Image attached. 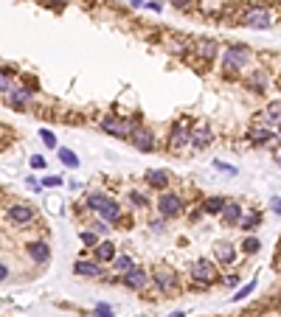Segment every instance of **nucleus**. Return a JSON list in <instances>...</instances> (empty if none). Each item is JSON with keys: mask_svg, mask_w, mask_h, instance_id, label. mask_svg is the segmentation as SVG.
I'll list each match as a JSON object with an SVG mask.
<instances>
[{"mask_svg": "<svg viewBox=\"0 0 281 317\" xmlns=\"http://www.w3.org/2000/svg\"><path fill=\"white\" fill-rule=\"evenodd\" d=\"M273 23H276V14H273L270 9L253 6V9H247L245 14H242V23H239V26L253 28V31H267V28H273Z\"/></svg>", "mask_w": 281, "mask_h": 317, "instance_id": "obj_1", "label": "nucleus"}, {"mask_svg": "<svg viewBox=\"0 0 281 317\" xmlns=\"http://www.w3.org/2000/svg\"><path fill=\"white\" fill-rule=\"evenodd\" d=\"M247 59H250V48L247 45H231L225 51V56H222V68L242 70V68H247Z\"/></svg>", "mask_w": 281, "mask_h": 317, "instance_id": "obj_2", "label": "nucleus"}, {"mask_svg": "<svg viewBox=\"0 0 281 317\" xmlns=\"http://www.w3.org/2000/svg\"><path fill=\"white\" fill-rule=\"evenodd\" d=\"M101 129H104L107 135H115V137H132V121L115 118V115L101 118Z\"/></svg>", "mask_w": 281, "mask_h": 317, "instance_id": "obj_3", "label": "nucleus"}, {"mask_svg": "<svg viewBox=\"0 0 281 317\" xmlns=\"http://www.w3.org/2000/svg\"><path fill=\"white\" fill-rule=\"evenodd\" d=\"M177 283H180V278H177L175 270H169V267L155 270V286H158V292H175Z\"/></svg>", "mask_w": 281, "mask_h": 317, "instance_id": "obj_4", "label": "nucleus"}, {"mask_svg": "<svg viewBox=\"0 0 281 317\" xmlns=\"http://www.w3.org/2000/svg\"><path fill=\"white\" fill-rule=\"evenodd\" d=\"M191 275H194V281H202V283H214V281H217V270H214V264H211L208 258L194 261Z\"/></svg>", "mask_w": 281, "mask_h": 317, "instance_id": "obj_5", "label": "nucleus"}, {"mask_svg": "<svg viewBox=\"0 0 281 317\" xmlns=\"http://www.w3.org/2000/svg\"><path fill=\"white\" fill-rule=\"evenodd\" d=\"M158 211H160V216L172 219V216H177L183 211V202H180V197H175V194H163V197L158 199Z\"/></svg>", "mask_w": 281, "mask_h": 317, "instance_id": "obj_6", "label": "nucleus"}, {"mask_svg": "<svg viewBox=\"0 0 281 317\" xmlns=\"http://www.w3.org/2000/svg\"><path fill=\"white\" fill-rule=\"evenodd\" d=\"M191 143V132H188V127L186 124H175V129H172V137H169V149L172 152H180L183 146Z\"/></svg>", "mask_w": 281, "mask_h": 317, "instance_id": "obj_7", "label": "nucleus"}, {"mask_svg": "<svg viewBox=\"0 0 281 317\" xmlns=\"http://www.w3.org/2000/svg\"><path fill=\"white\" fill-rule=\"evenodd\" d=\"M9 219L14 225H31L34 222V208L31 205H11L9 208Z\"/></svg>", "mask_w": 281, "mask_h": 317, "instance_id": "obj_8", "label": "nucleus"}, {"mask_svg": "<svg viewBox=\"0 0 281 317\" xmlns=\"http://www.w3.org/2000/svg\"><path fill=\"white\" fill-rule=\"evenodd\" d=\"M130 140L135 143V149H140V152H152V149H155V135H152L149 129H135Z\"/></svg>", "mask_w": 281, "mask_h": 317, "instance_id": "obj_9", "label": "nucleus"}, {"mask_svg": "<svg viewBox=\"0 0 281 317\" xmlns=\"http://www.w3.org/2000/svg\"><path fill=\"white\" fill-rule=\"evenodd\" d=\"M124 283H127L130 289H143V286H146V272H143L140 267H130V270L124 272Z\"/></svg>", "mask_w": 281, "mask_h": 317, "instance_id": "obj_10", "label": "nucleus"}, {"mask_svg": "<svg viewBox=\"0 0 281 317\" xmlns=\"http://www.w3.org/2000/svg\"><path fill=\"white\" fill-rule=\"evenodd\" d=\"M250 140H253L256 146H264V143H270V140H276V132H273L270 124H267V127H253L250 129Z\"/></svg>", "mask_w": 281, "mask_h": 317, "instance_id": "obj_11", "label": "nucleus"}, {"mask_svg": "<svg viewBox=\"0 0 281 317\" xmlns=\"http://www.w3.org/2000/svg\"><path fill=\"white\" fill-rule=\"evenodd\" d=\"M26 250H28V256L34 258L37 264H45V261L51 258V250H48V244H45V241H31Z\"/></svg>", "mask_w": 281, "mask_h": 317, "instance_id": "obj_12", "label": "nucleus"}, {"mask_svg": "<svg viewBox=\"0 0 281 317\" xmlns=\"http://www.w3.org/2000/svg\"><path fill=\"white\" fill-rule=\"evenodd\" d=\"M222 222L231 225V227L242 222V208H239V202H228V205L222 208Z\"/></svg>", "mask_w": 281, "mask_h": 317, "instance_id": "obj_13", "label": "nucleus"}, {"mask_svg": "<svg viewBox=\"0 0 281 317\" xmlns=\"http://www.w3.org/2000/svg\"><path fill=\"white\" fill-rule=\"evenodd\" d=\"M96 261L98 264H107V261H110V264H113V258H115V247H113V241H98L96 247Z\"/></svg>", "mask_w": 281, "mask_h": 317, "instance_id": "obj_14", "label": "nucleus"}, {"mask_svg": "<svg viewBox=\"0 0 281 317\" xmlns=\"http://www.w3.org/2000/svg\"><path fill=\"white\" fill-rule=\"evenodd\" d=\"M73 272L82 275V278H98V275H101V270H98V261H76Z\"/></svg>", "mask_w": 281, "mask_h": 317, "instance_id": "obj_15", "label": "nucleus"}, {"mask_svg": "<svg viewBox=\"0 0 281 317\" xmlns=\"http://www.w3.org/2000/svg\"><path fill=\"white\" fill-rule=\"evenodd\" d=\"M214 256H217L220 264H231V261L236 258V250H234V244H228V241H220V244L214 247Z\"/></svg>", "mask_w": 281, "mask_h": 317, "instance_id": "obj_16", "label": "nucleus"}, {"mask_svg": "<svg viewBox=\"0 0 281 317\" xmlns=\"http://www.w3.org/2000/svg\"><path fill=\"white\" fill-rule=\"evenodd\" d=\"M262 118L270 124V127H281V101H273L270 107H264Z\"/></svg>", "mask_w": 281, "mask_h": 317, "instance_id": "obj_17", "label": "nucleus"}, {"mask_svg": "<svg viewBox=\"0 0 281 317\" xmlns=\"http://www.w3.org/2000/svg\"><path fill=\"white\" fill-rule=\"evenodd\" d=\"M211 143V129L208 127H200L191 132V146L194 149H205V146Z\"/></svg>", "mask_w": 281, "mask_h": 317, "instance_id": "obj_18", "label": "nucleus"}, {"mask_svg": "<svg viewBox=\"0 0 281 317\" xmlns=\"http://www.w3.org/2000/svg\"><path fill=\"white\" fill-rule=\"evenodd\" d=\"M146 182H149L152 188H166V185H169V174L166 172H158V169H149V172H146Z\"/></svg>", "mask_w": 281, "mask_h": 317, "instance_id": "obj_19", "label": "nucleus"}, {"mask_svg": "<svg viewBox=\"0 0 281 317\" xmlns=\"http://www.w3.org/2000/svg\"><path fill=\"white\" fill-rule=\"evenodd\" d=\"M98 214L104 216L107 222H115V219L121 216V208H118V202H113V199H104V205L98 208Z\"/></svg>", "mask_w": 281, "mask_h": 317, "instance_id": "obj_20", "label": "nucleus"}, {"mask_svg": "<svg viewBox=\"0 0 281 317\" xmlns=\"http://www.w3.org/2000/svg\"><path fill=\"white\" fill-rule=\"evenodd\" d=\"M197 53H200L202 59H214V56H217V43H211V40H202V43L197 45Z\"/></svg>", "mask_w": 281, "mask_h": 317, "instance_id": "obj_21", "label": "nucleus"}, {"mask_svg": "<svg viewBox=\"0 0 281 317\" xmlns=\"http://www.w3.org/2000/svg\"><path fill=\"white\" fill-rule=\"evenodd\" d=\"M9 101L14 104V107H26V104L31 101V93H28V90H11Z\"/></svg>", "mask_w": 281, "mask_h": 317, "instance_id": "obj_22", "label": "nucleus"}, {"mask_svg": "<svg viewBox=\"0 0 281 317\" xmlns=\"http://www.w3.org/2000/svg\"><path fill=\"white\" fill-rule=\"evenodd\" d=\"M56 152H59V160L68 166V169H79V157L70 152V149H56Z\"/></svg>", "mask_w": 281, "mask_h": 317, "instance_id": "obj_23", "label": "nucleus"}, {"mask_svg": "<svg viewBox=\"0 0 281 317\" xmlns=\"http://www.w3.org/2000/svg\"><path fill=\"white\" fill-rule=\"evenodd\" d=\"M259 222H262V214H247V216H242V222H239V227H245V230H256L259 227Z\"/></svg>", "mask_w": 281, "mask_h": 317, "instance_id": "obj_24", "label": "nucleus"}, {"mask_svg": "<svg viewBox=\"0 0 281 317\" xmlns=\"http://www.w3.org/2000/svg\"><path fill=\"white\" fill-rule=\"evenodd\" d=\"M228 205L222 197H211V199H205V211L208 214H222V208Z\"/></svg>", "mask_w": 281, "mask_h": 317, "instance_id": "obj_25", "label": "nucleus"}, {"mask_svg": "<svg viewBox=\"0 0 281 317\" xmlns=\"http://www.w3.org/2000/svg\"><path fill=\"white\" fill-rule=\"evenodd\" d=\"M130 267H135L130 256H115V258H113V270H115V272H127Z\"/></svg>", "mask_w": 281, "mask_h": 317, "instance_id": "obj_26", "label": "nucleus"}, {"mask_svg": "<svg viewBox=\"0 0 281 317\" xmlns=\"http://www.w3.org/2000/svg\"><path fill=\"white\" fill-rule=\"evenodd\" d=\"M104 194H101V191H93V194H90L88 197V208H93V211H98V208L104 205Z\"/></svg>", "mask_w": 281, "mask_h": 317, "instance_id": "obj_27", "label": "nucleus"}, {"mask_svg": "<svg viewBox=\"0 0 281 317\" xmlns=\"http://www.w3.org/2000/svg\"><path fill=\"white\" fill-rule=\"evenodd\" d=\"M242 250H245L247 256H253V253H259V250H262V244H259V239H253V236H250V239L242 241Z\"/></svg>", "mask_w": 281, "mask_h": 317, "instance_id": "obj_28", "label": "nucleus"}, {"mask_svg": "<svg viewBox=\"0 0 281 317\" xmlns=\"http://www.w3.org/2000/svg\"><path fill=\"white\" fill-rule=\"evenodd\" d=\"M40 137H43L45 149H56V135H53L51 129H43V132H40Z\"/></svg>", "mask_w": 281, "mask_h": 317, "instance_id": "obj_29", "label": "nucleus"}, {"mask_svg": "<svg viewBox=\"0 0 281 317\" xmlns=\"http://www.w3.org/2000/svg\"><path fill=\"white\" fill-rule=\"evenodd\" d=\"M253 289H256V281H247L245 286H242V289H239V292H236V295H234L231 300H245V298H247V295H250Z\"/></svg>", "mask_w": 281, "mask_h": 317, "instance_id": "obj_30", "label": "nucleus"}, {"mask_svg": "<svg viewBox=\"0 0 281 317\" xmlns=\"http://www.w3.org/2000/svg\"><path fill=\"white\" fill-rule=\"evenodd\" d=\"M82 241H85L88 247H96V244H98V233L96 230H82Z\"/></svg>", "mask_w": 281, "mask_h": 317, "instance_id": "obj_31", "label": "nucleus"}, {"mask_svg": "<svg viewBox=\"0 0 281 317\" xmlns=\"http://www.w3.org/2000/svg\"><path fill=\"white\" fill-rule=\"evenodd\" d=\"M93 317H115V315H113V309L107 306V303H98V306L93 309Z\"/></svg>", "mask_w": 281, "mask_h": 317, "instance_id": "obj_32", "label": "nucleus"}, {"mask_svg": "<svg viewBox=\"0 0 281 317\" xmlns=\"http://www.w3.org/2000/svg\"><path fill=\"white\" fill-rule=\"evenodd\" d=\"M130 202H132V208H146V205H149L146 197H143V194H135V191L130 194Z\"/></svg>", "mask_w": 281, "mask_h": 317, "instance_id": "obj_33", "label": "nucleus"}, {"mask_svg": "<svg viewBox=\"0 0 281 317\" xmlns=\"http://www.w3.org/2000/svg\"><path fill=\"white\" fill-rule=\"evenodd\" d=\"M11 90H14V87H11V79L6 76V73H3V70H0V93H6V95H9Z\"/></svg>", "mask_w": 281, "mask_h": 317, "instance_id": "obj_34", "label": "nucleus"}, {"mask_svg": "<svg viewBox=\"0 0 281 317\" xmlns=\"http://www.w3.org/2000/svg\"><path fill=\"white\" fill-rule=\"evenodd\" d=\"M214 166H217L220 172H225V174H236V169H234V166H225L222 160H214Z\"/></svg>", "mask_w": 281, "mask_h": 317, "instance_id": "obj_35", "label": "nucleus"}, {"mask_svg": "<svg viewBox=\"0 0 281 317\" xmlns=\"http://www.w3.org/2000/svg\"><path fill=\"white\" fill-rule=\"evenodd\" d=\"M31 169H45V160L40 157V154H34V157H31Z\"/></svg>", "mask_w": 281, "mask_h": 317, "instance_id": "obj_36", "label": "nucleus"}, {"mask_svg": "<svg viewBox=\"0 0 281 317\" xmlns=\"http://www.w3.org/2000/svg\"><path fill=\"white\" fill-rule=\"evenodd\" d=\"M59 177H45V180H43V185H48V188H53V185H59Z\"/></svg>", "mask_w": 281, "mask_h": 317, "instance_id": "obj_37", "label": "nucleus"}, {"mask_svg": "<svg viewBox=\"0 0 281 317\" xmlns=\"http://www.w3.org/2000/svg\"><path fill=\"white\" fill-rule=\"evenodd\" d=\"M93 230H96V233H107V225L98 219V222H93Z\"/></svg>", "mask_w": 281, "mask_h": 317, "instance_id": "obj_38", "label": "nucleus"}, {"mask_svg": "<svg viewBox=\"0 0 281 317\" xmlns=\"http://www.w3.org/2000/svg\"><path fill=\"white\" fill-rule=\"evenodd\" d=\"M6 278H9V267L0 264V281H6Z\"/></svg>", "mask_w": 281, "mask_h": 317, "instance_id": "obj_39", "label": "nucleus"}, {"mask_svg": "<svg viewBox=\"0 0 281 317\" xmlns=\"http://www.w3.org/2000/svg\"><path fill=\"white\" fill-rule=\"evenodd\" d=\"M152 230H163V219H155V222H152Z\"/></svg>", "mask_w": 281, "mask_h": 317, "instance_id": "obj_40", "label": "nucleus"}, {"mask_svg": "<svg viewBox=\"0 0 281 317\" xmlns=\"http://www.w3.org/2000/svg\"><path fill=\"white\" fill-rule=\"evenodd\" d=\"M273 211H276V214H281V197L273 199Z\"/></svg>", "mask_w": 281, "mask_h": 317, "instance_id": "obj_41", "label": "nucleus"}, {"mask_svg": "<svg viewBox=\"0 0 281 317\" xmlns=\"http://www.w3.org/2000/svg\"><path fill=\"white\" fill-rule=\"evenodd\" d=\"M253 85H256V87L264 85V76H262V73H256V76H253Z\"/></svg>", "mask_w": 281, "mask_h": 317, "instance_id": "obj_42", "label": "nucleus"}, {"mask_svg": "<svg viewBox=\"0 0 281 317\" xmlns=\"http://www.w3.org/2000/svg\"><path fill=\"white\" fill-rule=\"evenodd\" d=\"M188 3H191V0H172V6H177V9H180V6H188Z\"/></svg>", "mask_w": 281, "mask_h": 317, "instance_id": "obj_43", "label": "nucleus"}, {"mask_svg": "<svg viewBox=\"0 0 281 317\" xmlns=\"http://www.w3.org/2000/svg\"><path fill=\"white\" fill-rule=\"evenodd\" d=\"M45 3H51V6H65L68 0H45Z\"/></svg>", "mask_w": 281, "mask_h": 317, "instance_id": "obj_44", "label": "nucleus"}, {"mask_svg": "<svg viewBox=\"0 0 281 317\" xmlns=\"http://www.w3.org/2000/svg\"><path fill=\"white\" fill-rule=\"evenodd\" d=\"M132 6H135V9H138V6H143V0H130Z\"/></svg>", "mask_w": 281, "mask_h": 317, "instance_id": "obj_45", "label": "nucleus"}, {"mask_svg": "<svg viewBox=\"0 0 281 317\" xmlns=\"http://www.w3.org/2000/svg\"><path fill=\"white\" fill-rule=\"evenodd\" d=\"M169 317H183V312H172V315H169Z\"/></svg>", "mask_w": 281, "mask_h": 317, "instance_id": "obj_46", "label": "nucleus"}]
</instances>
